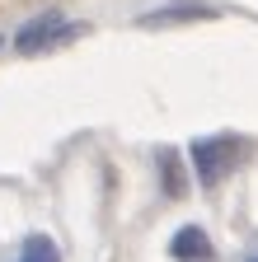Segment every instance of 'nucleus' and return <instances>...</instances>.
<instances>
[{
  "mask_svg": "<svg viewBox=\"0 0 258 262\" xmlns=\"http://www.w3.org/2000/svg\"><path fill=\"white\" fill-rule=\"evenodd\" d=\"M80 28H71L61 14H43V19H33V24H24L19 28V38H14V47L24 52V56H33V52H47L52 42H66V38H75Z\"/></svg>",
  "mask_w": 258,
  "mask_h": 262,
  "instance_id": "f257e3e1",
  "label": "nucleus"
},
{
  "mask_svg": "<svg viewBox=\"0 0 258 262\" xmlns=\"http://www.w3.org/2000/svg\"><path fill=\"white\" fill-rule=\"evenodd\" d=\"M192 159H197L202 183H221V173L235 164V145L230 141H197L192 145Z\"/></svg>",
  "mask_w": 258,
  "mask_h": 262,
  "instance_id": "f03ea898",
  "label": "nucleus"
},
{
  "mask_svg": "<svg viewBox=\"0 0 258 262\" xmlns=\"http://www.w3.org/2000/svg\"><path fill=\"white\" fill-rule=\"evenodd\" d=\"M169 253H174L178 262H207V257H211V239L202 234L197 225H183L178 234H174V244H169Z\"/></svg>",
  "mask_w": 258,
  "mask_h": 262,
  "instance_id": "7ed1b4c3",
  "label": "nucleus"
},
{
  "mask_svg": "<svg viewBox=\"0 0 258 262\" xmlns=\"http://www.w3.org/2000/svg\"><path fill=\"white\" fill-rule=\"evenodd\" d=\"M160 178H165V192L169 196H183V169H178V155L174 150H160Z\"/></svg>",
  "mask_w": 258,
  "mask_h": 262,
  "instance_id": "20e7f679",
  "label": "nucleus"
},
{
  "mask_svg": "<svg viewBox=\"0 0 258 262\" xmlns=\"http://www.w3.org/2000/svg\"><path fill=\"white\" fill-rule=\"evenodd\" d=\"M24 262H61V257H56V244L47 234H33L24 244Z\"/></svg>",
  "mask_w": 258,
  "mask_h": 262,
  "instance_id": "39448f33",
  "label": "nucleus"
},
{
  "mask_svg": "<svg viewBox=\"0 0 258 262\" xmlns=\"http://www.w3.org/2000/svg\"><path fill=\"white\" fill-rule=\"evenodd\" d=\"M202 14H211V10H202V5H174V10H160L150 19H141V24H174V19H202Z\"/></svg>",
  "mask_w": 258,
  "mask_h": 262,
  "instance_id": "423d86ee",
  "label": "nucleus"
},
{
  "mask_svg": "<svg viewBox=\"0 0 258 262\" xmlns=\"http://www.w3.org/2000/svg\"><path fill=\"white\" fill-rule=\"evenodd\" d=\"M253 262H258V257H253Z\"/></svg>",
  "mask_w": 258,
  "mask_h": 262,
  "instance_id": "0eeeda50",
  "label": "nucleus"
}]
</instances>
